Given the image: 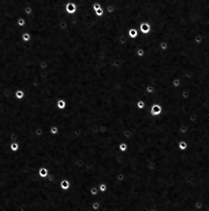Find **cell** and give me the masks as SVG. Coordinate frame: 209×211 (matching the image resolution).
I'll return each instance as SVG.
<instances>
[{"label": "cell", "mask_w": 209, "mask_h": 211, "mask_svg": "<svg viewBox=\"0 0 209 211\" xmlns=\"http://www.w3.org/2000/svg\"><path fill=\"white\" fill-rule=\"evenodd\" d=\"M59 187H60V189L62 190V191H67V190L70 188V181L66 179V178H64V179L61 180L60 183H59Z\"/></svg>", "instance_id": "6"}, {"label": "cell", "mask_w": 209, "mask_h": 211, "mask_svg": "<svg viewBox=\"0 0 209 211\" xmlns=\"http://www.w3.org/2000/svg\"><path fill=\"white\" fill-rule=\"evenodd\" d=\"M31 38H32L31 34H30L29 32H26V31L22 32V35H21V40H22V42H25V43L29 42V41H31Z\"/></svg>", "instance_id": "9"}, {"label": "cell", "mask_w": 209, "mask_h": 211, "mask_svg": "<svg viewBox=\"0 0 209 211\" xmlns=\"http://www.w3.org/2000/svg\"><path fill=\"white\" fill-rule=\"evenodd\" d=\"M25 97V92L24 90H22V89L15 90V92H14V98H15L16 99L21 101V99H22Z\"/></svg>", "instance_id": "11"}, {"label": "cell", "mask_w": 209, "mask_h": 211, "mask_svg": "<svg viewBox=\"0 0 209 211\" xmlns=\"http://www.w3.org/2000/svg\"><path fill=\"white\" fill-rule=\"evenodd\" d=\"M135 105H136V108H137V109H139V110H143V109L145 107V102H144L143 99H139V101H136Z\"/></svg>", "instance_id": "22"}, {"label": "cell", "mask_w": 209, "mask_h": 211, "mask_svg": "<svg viewBox=\"0 0 209 211\" xmlns=\"http://www.w3.org/2000/svg\"><path fill=\"white\" fill-rule=\"evenodd\" d=\"M99 130L101 135H105L107 133V131H108V127L105 126V125H99Z\"/></svg>", "instance_id": "28"}, {"label": "cell", "mask_w": 209, "mask_h": 211, "mask_svg": "<svg viewBox=\"0 0 209 211\" xmlns=\"http://www.w3.org/2000/svg\"><path fill=\"white\" fill-rule=\"evenodd\" d=\"M139 35V31L135 27H131L128 29V37L129 38H136Z\"/></svg>", "instance_id": "8"}, {"label": "cell", "mask_w": 209, "mask_h": 211, "mask_svg": "<svg viewBox=\"0 0 209 211\" xmlns=\"http://www.w3.org/2000/svg\"><path fill=\"white\" fill-rule=\"evenodd\" d=\"M43 1H45V0H30V2L28 3V6H30V7H32L33 8V12H34V8L36 7L37 5H38L39 3H41V2H43ZM67 2H70V0H66ZM33 14V13H32ZM31 14V15H32ZM31 15H29V16H22L25 19V21H26V25H25V26L24 27V29H25V31H26L27 32V25H28V21H29V18H30V16ZM30 41L29 42H27V43H25V42H22V45H21V54H22V57L24 58H25L26 59V61L28 62V63H30V64H35V65H38V62H37L35 59L33 58V56H32V54H31V43H30Z\"/></svg>", "instance_id": "1"}, {"label": "cell", "mask_w": 209, "mask_h": 211, "mask_svg": "<svg viewBox=\"0 0 209 211\" xmlns=\"http://www.w3.org/2000/svg\"><path fill=\"white\" fill-rule=\"evenodd\" d=\"M177 147L179 148V150L184 151L188 148V142L186 140H179L177 143Z\"/></svg>", "instance_id": "13"}, {"label": "cell", "mask_w": 209, "mask_h": 211, "mask_svg": "<svg viewBox=\"0 0 209 211\" xmlns=\"http://www.w3.org/2000/svg\"><path fill=\"white\" fill-rule=\"evenodd\" d=\"M159 47H160V49L161 50V51H166L167 49H168L169 45H168V42L165 41H160V43H159Z\"/></svg>", "instance_id": "23"}, {"label": "cell", "mask_w": 209, "mask_h": 211, "mask_svg": "<svg viewBox=\"0 0 209 211\" xmlns=\"http://www.w3.org/2000/svg\"><path fill=\"white\" fill-rule=\"evenodd\" d=\"M65 11L67 14L72 15L77 11V6L74 2H67L65 5Z\"/></svg>", "instance_id": "4"}, {"label": "cell", "mask_w": 209, "mask_h": 211, "mask_svg": "<svg viewBox=\"0 0 209 211\" xmlns=\"http://www.w3.org/2000/svg\"><path fill=\"white\" fill-rule=\"evenodd\" d=\"M16 25H18L20 28H22V27H25V25H26V21H25V19L22 16H20V17H18L17 20H16Z\"/></svg>", "instance_id": "14"}, {"label": "cell", "mask_w": 209, "mask_h": 211, "mask_svg": "<svg viewBox=\"0 0 209 211\" xmlns=\"http://www.w3.org/2000/svg\"><path fill=\"white\" fill-rule=\"evenodd\" d=\"M49 132L51 135H57L59 133V128L56 125H52L49 127Z\"/></svg>", "instance_id": "16"}, {"label": "cell", "mask_w": 209, "mask_h": 211, "mask_svg": "<svg viewBox=\"0 0 209 211\" xmlns=\"http://www.w3.org/2000/svg\"><path fill=\"white\" fill-rule=\"evenodd\" d=\"M171 85H172V86H173V88H179L180 85H181V79L177 78V77L173 78V80H172V82H171Z\"/></svg>", "instance_id": "17"}, {"label": "cell", "mask_w": 209, "mask_h": 211, "mask_svg": "<svg viewBox=\"0 0 209 211\" xmlns=\"http://www.w3.org/2000/svg\"><path fill=\"white\" fill-rule=\"evenodd\" d=\"M151 25L147 22H142L139 25V27H138V31L139 33L143 34V35H147L151 32Z\"/></svg>", "instance_id": "2"}, {"label": "cell", "mask_w": 209, "mask_h": 211, "mask_svg": "<svg viewBox=\"0 0 209 211\" xmlns=\"http://www.w3.org/2000/svg\"><path fill=\"white\" fill-rule=\"evenodd\" d=\"M104 10H105V12L106 13H108V14H112L114 11H115V7L112 6V5H111V4H109V5H107L105 8H104Z\"/></svg>", "instance_id": "25"}, {"label": "cell", "mask_w": 209, "mask_h": 211, "mask_svg": "<svg viewBox=\"0 0 209 211\" xmlns=\"http://www.w3.org/2000/svg\"><path fill=\"white\" fill-rule=\"evenodd\" d=\"M9 150L12 151V152H17V151L20 149V144L16 141L10 142V143H9Z\"/></svg>", "instance_id": "10"}, {"label": "cell", "mask_w": 209, "mask_h": 211, "mask_svg": "<svg viewBox=\"0 0 209 211\" xmlns=\"http://www.w3.org/2000/svg\"><path fill=\"white\" fill-rule=\"evenodd\" d=\"M100 208V202L98 200L94 201L91 204V211H99Z\"/></svg>", "instance_id": "18"}, {"label": "cell", "mask_w": 209, "mask_h": 211, "mask_svg": "<svg viewBox=\"0 0 209 211\" xmlns=\"http://www.w3.org/2000/svg\"><path fill=\"white\" fill-rule=\"evenodd\" d=\"M162 111H163V108L159 103H153L150 106V115H152V116H157V115H160L162 113Z\"/></svg>", "instance_id": "3"}, {"label": "cell", "mask_w": 209, "mask_h": 211, "mask_svg": "<svg viewBox=\"0 0 209 211\" xmlns=\"http://www.w3.org/2000/svg\"><path fill=\"white\" fill-rule=\"evenodd\" d=\"M94 13L96 16H98V17H102L104 14V9H102V8H99V9H98L97 10L94 11Z\"/></svg>", "instance_id": "29"}, {"label": "cell", "mask_w": 209, "mask_h": 211, "mask_svg": "<svg viewBox=\"0 0 209 211\" xmlns=\"http://www.w3.org/2000/svg\"><path fill=\"white\" fill-rule=\"evenodd\" d=\"M145 92L148 93V94H154L156 92V88L154 85H148L145 86Z\"/></svg>", "instance_id": "24"}, {"label": "cell", "mask_w": 209, "mask_h": 211, "mask_svg": "<svg viewBox=\"0 0 209 211\" xmlns=\"http://www.w3.org/2000/svg\"><path fill=\"white\" fill-rule=\"evenodd\" d=\"M205 38H206V37H205L204 35H196L195 37H194V43L197 45L199 44H202V41H205Z\"/></svg>", "instance_id": "15"}, {"label": "cell", "mask_w": 209, "mask_h": 211, "mask_svg": "<svg viewBox=\"0 0 209 211\" xmlns=\"http://www.w3.org/2000/svg\"><path fill=\"white\" fill-rule=\"evenodd\" d=\"M189 130H190L189 126H188L186 124H181L179 126V129H178V130H179V132L181 133V134H188Z\"/></svg>", "instance_id": "12"}, {"label": "cell", "mask_w": 209, "mask_h": 211, "mask_svg": "<svg viewBox=\"0 0 209 211\" xmlns=\"http://www.w3.org/2000/svg\"><path fill=\"white\" fill-rule=\"evenodd\" d=\"M115 179L118 182H123L126 179V175L124 173H117L116 175H115Z\"/></svg>", "instance_id": "26"}, {"label": "cell", "mask_w": 209, "mask_h": 211, "mask_svg": "<svg viewBox=\"0 0 209 211\" xmlns=\"http://www.w3.org/2000/svg\"><path fill=\"white\" fill-rule=\"evenodd\" d=\"M55 106L58 110L63 111V110H65L66 107H67V101L64 99H58L55 101Z\"/></svg>", "instance_id": "7"}, {"label": "cell", "mask_w": 209, "mask_h": 211, "mask_svg": "<svg viewBox=\"0 0 209 211\" xmlns=\"http://www.w3.org/2000/svg\"><path fill=\"white\" fill-rule=\"evenodd\" d=\"M38 176H39L41 178H43V179H45V178L48 176V175H49V170H48L47 167L41 166V167H39V168H38Z\"/></svg>", "instance_id": "5"}, {"label": "cell", "mask_w": 209, "mask_h": 211, "mask_svg": "<svg viewBox=\"0 0 209 211\" xmlns=\"http://www.w3.org/2000/svg\"><path fill=\"white\" fill-rule=\"evenodd\" d=\"M117 147H118V150L121 151V152H126V151L128 150V143L121 142V143H119V144H118Z\"/></svg>", "instance_id": "20"}, {"label": "cell", "mask_w": 209, "mask_h": 211, "mask_svg": "<svg viewBox=\"0 0 209 211\" xmlns=\"http://www.w3.org/2000/svg\"><path fill=\"white\" fill-rule=\"evenodd\" d=\"M98 189H99V191L101 193H105L107 191V189H108V187H107V184L104 183V182H101L98 185Z\"/></svg>", "instance_id": "19"}, {"label": "cell", "mask_w": 209, "mask_h": 211, "mask_svg": "<svg viewBox=\"0 0 209 211\" xmlns=\"http://www.w3.org/2000/svg\"><path fill=\"white\" fill-rule=\"evenodd\" d=\"M135 54H136V55H137L138 57H140V58H141V57H143V56L144 55V54H145V53H144V48H142V47L137 48V49H136V51H135Z\"/></svg>", "instance_id": "27"}, {"label": "cell", "mask_w": 209, "mask_h": 211, "mask_svg": "<svg viewBox=\"0 0 209 211\" xmlns=\"http://www.w3.org/2000/svg\"><path fill=\"white\" fill-rule=\"evenodd\" d=\"M34 132H35V135H36V136H38V137H41V136L45 135L44 130H43L42 128H41V127H38V128L35 129ZM48 135H49V134H48Z\"/></svg>", "instance_id": "21"}]
</instances>
